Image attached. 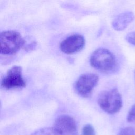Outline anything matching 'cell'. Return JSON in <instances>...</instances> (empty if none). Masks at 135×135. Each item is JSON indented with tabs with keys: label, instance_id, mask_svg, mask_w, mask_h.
<instances>
[{
	"label": "cell",
	"instance_id": "obj_5",
	"mask_svg": "<svg viewBox=\"0 0 135 135\" xmlns=\"http://www.w3.org/2000/svg\"><path fill=\"white\" fill-rule=\"evenodd\" d=\"M26 86L22 69L20 66L14 65L10 68L1 81V86L6 90L21 89Z\"/></svg>",
	"mask_w": 135,
	"mask_h": 135
},
{
	"label": "cell",
	"instance_id": "obj_8",
	"mask_svg": "<svg viewBox=\"0 0 135 135\" xmlns=\"http://www.w3.org/2000/svg\"><path fill=\"white\" fill-rule=\"evenodd\" d=\"M135 15L132 12H126L117 16L112 22L113 28L116 31H122L134 21Z\"/></svg>",
	"mask_w": 135,
	"mask_h": 135
},
{
	"label": "cell",
	"instance_id": "obj_7",
	"mask_svg": "<svg viewBox=\"0 0 135 135\" xmlns=\"http://www.w3.org/2000/svg\"><path fill=\"white\" fill-rule=\"evenodd\" d=\"M53 126L62 135H78L76 122L70 115H61L59 116L55 120Z\"/></svg>",
	"mask_w": 135,
	"mask_h": 135
},
{
	"label": "cell",
	"instance_id": "obj_12",
	"mask_svg": "<svg viewBox=\"0 0 135 135\" xmlns=\"http://www.w3.org/2000/svg\"><path fill=\"white\" fill-rule=\"evenodd\" d=\"M127 120L129 122H135V104H133L128 111Z\"/></svg>",
	"mask_w": 135,
	"mask_h": 135
},
{
	"label": "cell",
	"instance_id": "obj_11",
	"mask_svg": "<svg viewBox=\"0 0 135 135\" xmlns=\"http://www.w3.org/2000/svg\"><path fill=\"white\" fill-rule=\"evenodd\" d=\"M82 135H95L93 127L90 124H85L82 129Z\"/></svg>",
	"mask_w": 135,
	"mask_h": 135
},
{
	"label": "cell",
	"instance_id": "obj_1",
	"mask_svg": "<svg viewBox=\"0 0 135 135\" xmlns=\"http://www.w3.org/2000/svg\"><path fill=\"white\" fill-rule=\"evenodd\" d=\"M90 63L93 68L104 73H112L118 68L115 56L105 48H99L94 51L90 56Z\"/></svg>",
	"mask_w": 135,
	"mask_h": 135
},
{
	"label": "cell",
	"instance_id": "obj_9",
	"mask_svg": "<svg viewBox=\"0 0 135 135\" xmlns=\"http://www.w3.org/2000/svg\"><path fill=\"white\" fill-rule=\"evenodd\" d=\"M31 135H62L54 126L44 127L34 131Z\"/></svg>",
	"mask_w": 135,
	"mask_h": 135
},
{
	"label": "cell",
	"instance_id": "obj_10",
	"mask_svg": "<svg viewBox=\"0 0 135 135\" xmlns=\"http://www.w3.org/2000/svg\"><path fill=\"white\" fill-rule=\"evenodd\" d=\"M117 135H135V128L133 127H126L122 128Z\"/></svg>",
	"mask_w": 135,
	"mask_h": 135
},
{
	"label": "cell",
	"instance_id": "obj_13",
	"mask_svg": "<svg viewBox=\"0 0 135 135\" xmlns=\"http://www.w3.org/2000/svg\"><path fill=\"white\" fill-rule=\"evenodd\" d=\"M125 38L128 43L135 46V31L128 33Z\"/></svg>",
	"mask_w": 135,
	"mask_h": 135
},
{
	"label": "cell",
	"instance_id": "obj_4",
	"mask_svg": "<svg viewBox=\"0 0 135 135\" xmlns=\"http://www.w3.org/2000/svg\"><path fill=\"white\" fill-rule=\"evenodd\" d=\"M99 76L93 73L81 74L76 80L74 88L78 94L85 98L90 97L99 82Z\"/></svg>",
	"mask_w": 135,
	"mask_h": 135
},
{
	"label": "cell",
	"instance_id": "obj_6",
	"mask_svg": "<svg viewBox=\"0 0 135 135\" xmlns=\"http://www.w3.org/2000/svg\"><path fill=\"white\" fill-rule=\"evenodd\" d=\"M85 45V38L79 34H74L66 37L60 45L61 51L65 54H71L81 51Z\"/></svg>",
	"mask_w": 135,
	"mask_h": 135
},
{
	"label": "cell",
	"instance_id": "obj_2",
	"mask_svg": "<svg viewBox=\"0 0 135 135\" xmlns=\"http://www.w3.org/2000/svg\"><path fill=\"white\" fill-rule=\"evenodd\" d=\"M100 108L109 114L118 113L122 107V96L117 89L113 88L102 91L98 98Z\"/></svg>",
	"mask_w": 135,
	"mask_h": 135
},
{
	"label": "cell",
	"instance_id": "obj_3",
	"mask_svg": "<svg viewBox=\"0 0 135 135\" xmlns=\"http://www.w3.org/2000/svg\"><path fill=\"white\" fill-rule=\"evenodd\" d=\"M25 41L20 33L8 30L2 32L0 35L1 53L3 55H13L24 47Z\"/></svg>",
	"mask_w": 135,
	"mask_h": 135
}]
</instances>
